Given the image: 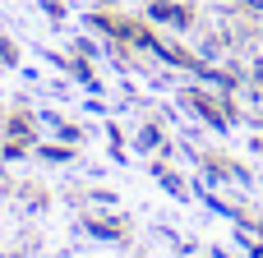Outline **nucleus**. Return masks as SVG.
Here are the masks:
<instances>
[]
</instances>
